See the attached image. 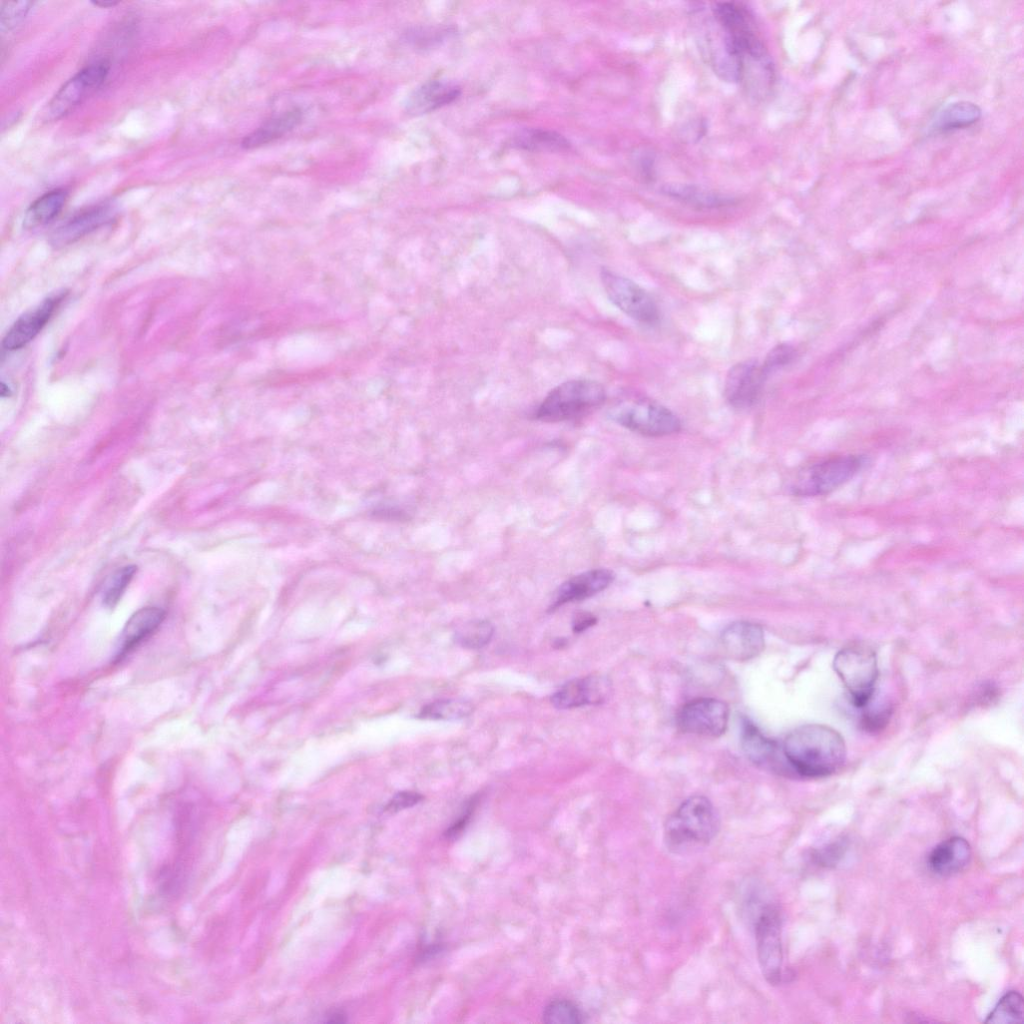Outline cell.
Returning a JSON list of instances; mask_svg holds the SVG:
<instances>
[{"label":"cell","instance_id":"cell-1","mask_svg":"<svg viewBox=\"0 0 1024 1024\" xmlns=\"http://www.w3.org/2000/svg\"><path fill=\"white\" fill-rule=\"evenodd\" d=\"M795 776L821 778L835 773L846 759L841 734L823 724H804L793 729L782 743Z\"/></svg>","mask_w":1024,"mask_h":1024},{"label":"cell","instance_id":"cell-2","mask_svg":"<svg viewBox=\"0 0 1024 1024\" xmlns=\"http://www.w3.org/2000/svg\"><path fill=\"white\" fill-rule=\"evenodd\" d=\"M719 817L712 802L694 795L683 801L667 818L664 842L673 853H684L707 845L719 830Z\"/></svg>","mask_w":1024,"mask_h":1024},{"label":"cell","instance_id":"cell-3","mask_svg":"<svg viewBox=\"0 0 1024 1024\" xmlns=\"http://www.w3.org/2000/svg\"><path fill=\"white\" fill-rule=\"evenodd\" d=\"M605 398L606 393L600 383L588 379L569 380L548 393L535 418L543 422L576 419L599 407Z\"/></svg>","mask_w":1024,"mask_h":1024},{"label":"cell","instance_id":"cell-4","mask_svg":"<svg viewBox=\"0 0 1024 1024\" xmlns=\"http://www.w3.org/2000/svg\"><path fill=\"white\" fill-rule=\"evenodd\" d=\"M833 669L858 708L870 702L879 675L875 652L866 646L852 645L838 651Z\"/></svg>","mask_w":1024,"mask_h":1024},{"label":"cell","instance_id":"cell-5","mask_svg":"<svg viewBox=\"0 0 1024 1024\" xmlns=\"http://www.w3.org/2000/svg\"><path fill=\"white\" fill-rule=\"evenodd\" d=\"M867 461L866 456L858 454L829 457L801 472L792 491L806 497L826 495L853 478Z\"/></svg>","mask_w":1024,"mask_h":1024},{"label":"cell","instance_id":"cell-6","mask_svg":"<svg viewBox=\"0 0 1024 1024\" xmlns=\"http://www.w3.org/2000/svg\"><path fill=\"white\" fill-rule=\"evenodd\" d=\"M611 417L621 426L650 437L670 435L681 427L671 410L642 397L621 402L612 409Z\"/></svg>","mask_w":1024,"mask_h":1024},{"label":"cell","instance_id":"cell-7","mask_svg":"<svg viewBox=\"0 0 1024 1024\" xmlns=\"http://www.w3.org/2000/svg\"><path fill=\"white\" fill-rule=\"evenodd\" d=\"M779 910L767 904L760 908L754 922L756 950L763 977L771 985L782 979L783 950Z\"/></svg>","mask_w":1024,"mask_h":1024},{"label":"cell","instance_id":"cell-8","mask_svg":"<svg viewBox=\"0 0 1024 1024\" xmlns=\"http://www.w3.org/2000/svg\"><path fill=\"white\" fill-rule=\"evenodd\" d=\"M601 281L610 301L627 316L646 324L658 320L656 303L637 283L608 269H602Z\"/></svg>","mask_w":1024,"mask_h":1024},{"label":"cell","instance_id":"cell-9","mask_svg":"<svg viewBox=\"0 0 1024 1024\" xmlns=\"http://www.w3.org/2000/svg\"><path fill=\"white\" fill-rule=\"evenodd\" d=\"M728 720V705L715 698L694 699L684 704L676 715L677 727L682 732L709 738L724 734Z\"/></svg>","mask_w":1024,"mask_h":1024},{"label":"cell","instance_id":"cell-10","mask_svg":"<svg viewBox=\"0 0 1024 1024\" xmlns=\"http://www.w3.org/2000/svg\"><path fill=\"white\" fill-rule=\"evenodd\" d=\"M110 70L106 60L96 61L67 80L48 103L47 114L58 119L70 112L106 79Z\"/></svg>","mask_w":1024,"mask_h":1024},{"label":"cell","instance_id":"cell-11","mask_svg":"<svg viewBox=\"0 0 1024 1024\" xmlns=\"http://www.w3.org/2000/svg\"><path fill=\"white\" fill-rule=\"evenodd\" d=\"M741 746L747 758L762 769L784 775L795 776L790 767L782 744L767 738L749 719L744 718L741 723Z\"/></svg>","mask_w":1024,"mask_h":1024},{"label":"cell","instance_id":"cell-12","mask_svg":"<svg viewBox=\"0 0 1024 1024\" xmlns=\"http://www.w3.org/2000/svg\"><path fill=\"white\" fill-rule=\"evenodd\" d=\"M767 376L758 361L750 359L739 362L728 371L724 396L736 409H747L758 400Z\"/></svg>","mask_w":1024,"mask_h":1024},{"label":"cell","instance_id":"cell-13","mask_svg":"<svg viewBox=\"0 0 1024 1024\" xmlns=\"http://www.w3.org/2000/svg\"><path fill=\"white\" fill-rule=\"evenodd\" d=\"M611 693L609 679L602 675H591L574 679L564 684L551 697L558 709H571L605 702Z\"/></svg>","mask_w":1024,"mask_h":1024},{"label":"cell","instance_id":"cell-14","mask_svg":"<svg viewBox=\"0 0 1024 1024\" xmlns=\"http://www.w3.org/2000/svg\"><path fill=\"white\" fill-rule=\"evenodd\" d=\"M720 642L726 656L736 661H747L764 649V632L760 625L749 621H736L721 633Z\"/></svg>","mask_w":1024,"mask_h":1024},{"label":"cell","instance_id":"cell-15","mask_svg":"<svg viewBox=\"0 0 1024 1024\" xmlns=\"http://www.w3.org/2000/svg\"><path fill=\"white\" fill-rule=\"evenodd\" d=\"M62 299V293L50 296L33 310L20 316L4 336L3 348L17 350L33 340L49 321Z\"/></svg>","mask_w":1024,"mask_h":1024},{"label":"cell","instance_id":"cell-16","mask_svg":"<svg viewBox=\"0 0 1024 1024\" xmlns=\"http://www.w3.org/2000/svg\"><path fill=\"white\" fill-rule=\"evenodd\" d=\"M114 215L109 204H99L78 212L61 224L51 235L50 242L55 247L74 243L85 235L108 223Z\"/></svg>","mask_w":1024,"mask_h":1024},{"label":"cell","instance_id":"cell-17","mask_svg":"<svg viewBox=\"0 0 1024 1024\" xmlns=\"http://www.w3.org/2000/svg\"><path fill=\"white\" fill-rule=\"evenodd\" d=\"M611 570L598 568L575 575L562 583L556 591L550 610L574 601L587 599L605 590L614 580Z\"/></svg>","mask_w":1024,"mask_h":1024},{"label":"cell","instance_id":"cell-18","mask_svg":"<svg viewBox=\"0 0 1024 1024\" xmlns=\"http://www.w3.org/2000/svg\"><path fill=\"white\" fill-rule=\"evenodd\" d=\"M459 95L460 88L452 82L428 81L408 96L405 109L412 115L425 114L453 102Z\"/></svg>","mask_w":1024,"mask_h":1024},{"label":"cell","instance_id":"cell-19","mask_svg":"<svg viewBox=\"0 0 1024 1024\" xmlns=\"http://www.w3.org/2000/svg\"><path fill=\"white\" fill-rule=\"evenodd\" d=\"M164 618L165 611L158 607L149 606L136 611L122 630L117 657H123L153 634Z\"/></svg>","mask_w":1024,"mask_h":1024},{"label":"cell","instance_id":"cell-20","mask_svg":"<svg viewBox=\"0 0 1024 1024\" xmlns=\"http://www.w3.org/2000/svg\"><path fill=\"white\" fill-rule=\"evenodd\" d=\"M971 848L962 837H951L938 844L928 856V866L940 876H949L961 871L969 862Z\"/></svg>","mask_w":1024,"mask_h":1024},{"label":"cell","instance_id":"cell-21","mask_svg":"<svg viewBox=\"0 0 1024 1024\" xmlns=\"http://www.w3.org/2000/svg\"><path fill=\"white\" fill-rule=\"evenodd\" d=\"M303 116L300 108H293L282 112L258 127L255 131L243 138L241 145L245 149H252L270 143L297 126Z\"/></svg>","mask_w":1024,"mask_h":1024},{"label":"cell","instance_id":"cell-22","mask_svg":"<svg viewBox=\"0 0 1024 1024\" xmlns=\"http://www.w3.org/2000/svg\"><path fill=\"white\" fill-rule=\"evenodd\" d=\"M980 117L981 109L976 104L969 101L954 102L936 114L932 128L939 132H947L970 126Z\"/></svg>","mask_w":1024,"mask_h":1024},{"label":"cell","instance_id":"cell-23","mask_svg":"<svg viewBox=\"0 0 1024 1024\" xmlns=\"http://www.w3.org/2000/svg\"><path fill=\"white\" fill-rule=\"evenodd\" d=\"M67 199L64 189H54L37 198L27 209L23 225L36 228L52 221L62 210Z\"/></svg>","mask_w":1024,"mask_h":1024},{"label":"cell","instance_id":"cell-24","mask_svg":"<svg viewBox=\"0 0 1024 1024\" xmlns=\"http://www.w3.org/2000/svg\"><path fill=\"white\" fill-rule=\"evenodd\" d=\"M662 192L669 197L698 208H718L733 202V199L730 197L691 185H666L662 188Z\"/></svg>","mask_w":1024,"mask_h":1024},{"label":"cell","instance_id":"cell-25","mask_svg":"<svg viewBox=\"0 0 1024 1024\" xmlns=\"http://www.w3.org/2000/svg\"><path fill=\"white\" fill-rule=\"evenodd\" d=\"M512 145L529 151H559L569 147V142L562 135L543 129H525L512 139Z\"/></svg>","mask_w":1024,"mask_h":1024},{"label":"cell","instance_id":"cell-26","mask_svg":"<svg viewBox=\"0 0 1024 1024\" xmlns=\"http://www.w3.org/2000/svg\"><path fill=\"white\" fill-rule=\"evenodd\" d=\"M473 711L471 703L458 699H441L424 706L419 713L422 719L458 720Z\"/></svg>","mask_w":1024,"mask_h":1024},{"label":"cell","instance_id":"cell-27","mask_svg":"<svg viewBox=\"0 0 1024 1024\" xmlns=\"http://www.w3.org/2000/svg\"><path fill=\"white\" fill-rule=\"evenodd\" d=\"M493 634L494 627L488 620H472L457 629L455 640L463 648L477 650L486 646Z\"/></svg>","mask_w":1024,"mask_h":1024},{"label":"cell","instance_id":"cell-28","mask_svg":"<svg viewBox=\"0 0 1024 1024\" xmlns=\"http://www.w3.org/2000/svg\"><path fill=\"white\" fill-rule=\"evenodd\" d=\"M1023 998L1017 991L1007 992L987 1016L985 1023H1020L1023 1019Z\"/></svg>","mask_w":1024,"mask_h":1024},{"label":"cell","instance_id":"cell-29","mask_svg":"<svg viewBox=\"0 0 1024 1024\" xmlns=\"http://www.w3.org/2000/svg\"><path fill=\"white\" fill-rule=\"evenodd\" d=\"M135 571V566L128 565L119 568L110 577L103 592V603L106 606L112 608L118 603L122 594L124 593L131 579L133 578Z\"/></svg>","mask_w":1024,"mask_h":1024},{"label":"cell","instance_id":"cell-30","mask_svg":"<svg viewBox=\"0 0 1024 1024\" xmlns=\"http://www.w3.org/2000/svg\"><path fill=\"white\" fill-rule=\"evenodd\" d=\"M543 1020L546 1023L554 1024H578L583 1022L579 1009L566 1000H555L546 1006L543 1013Z\"/></svg>","mask_w":1024,"mask_h":1024},{"label":"cell","instance_id":"cell-31","mask_svg":"<svg viewBox=\"0 0 1024 1024\" xmlns=\"http://www.w3.org/2000/svg\"><path fill=\"white\" fill-rule=\"evenodd\" d=\"M30 1H3L0 8V25L3 32L14 29L28 14Z\"/></svg>","mask_w":1024,"mask_h":1024},{"label":"cell","instance_id":"cell-32","mask_svg":"<svg viewBox=\"0 0 1024 1024\" xmlns=\"http://www.w3.org/2000/svg\"><path fill=\"white\" fill-rule=\"evenodd\" d=\"M794 348L788 344H779L773 347L762 364L764 373L768 377L772 372L789 364L795 357Z\"/></svg>","mask_w":1024,"mask_h":1024},{"label":"cell","instance_id":"cell-33","mask_svg":"<svg viewBox=\"0 0 1024 1024\" xmlns=\"http://www.w3.org/2000/svg\"><path fill=\"white\" fill-rule=\"evenodd\" d=\"M422 796L415 792H400L396 794L386 806L387 811H399L417 804Z\"/></svg>","mask_w":1024,"mask_h":1024},{"label":"cell","instance_id":"cell-34","mask_svg":"<svg viewBox=\"0 0 1024 1024\" xmlns=\"http://www.w3.org/2000/svg\"><path fill=\"white\" fill-rule=\"evenodd\" d=\"M597 618L588 612L577 613L572 621V629L575 633H580L595 625Z\"/></svg>","mask_w":1024,"mask_h":1024},{"label":"cell","instance_id":"cell-35","mask_svg":"<svg viewBox=\"0 0 1024 1024\" xmlns=\"http://www.w3.org/2000/svg\"><path fill=\"white\" fill-rule=\"evenodd\" d=\"M329 1017L330 1018L328 1019V1022L339 1023V1022H344L345 1021V1019H344L345 1016L342 1013H340V1012H334Z\"/></svg>","mask_w":1024,"mask_h":1024},{"label":"cell","instance_id":"cell-36","mask_svg":"<svg viewBox=\"0 0 1024 1024\" xmlns=\"http://www.w3.org/2000/svg\"><path fill=\"white\" fill-rule=\"evenodd\" d=\"M93 4H94V5H96V6H100V7H104V8H107V7H113V6H115L116 4H118V2H112V1H103V2H98V1H97V2H94Z\"/></svg>","mask_w":1024,"mask_h":1024},{"label":"cell","instance_id":"cell-37","mask_svg":"<svg viewBox=\"0 0 1024 1024\" xmlns=\"http://www.w3.org/2000/svg\"><path fill=\"white\" fill-rule=\"evenodd\" d=\"M10 394H11L10 388L8 386H6V384L2 383L1 395L3 397H5V396H9Z\"/></svg>","mask_w":1024,"mask_h":1024}]
</instances>
